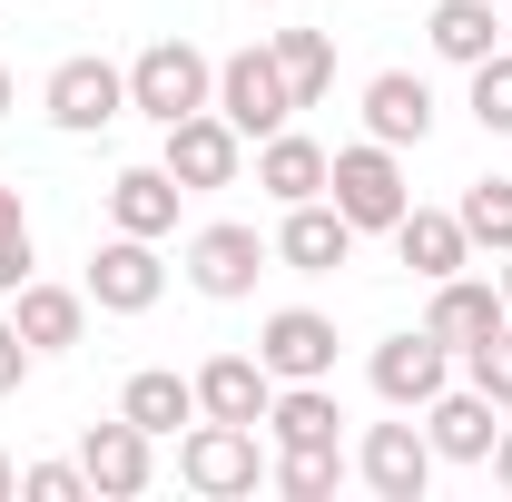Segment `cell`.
Returning <instances> with one entry per match:
<instances>
[{
    "label": "cell",
    "mask_w": 512,
    "mask_h": 502,
    "mask_svg": "<svg viewBox=\"0 0 512 502\" xmlns=\"http://www.w3.org/2000/svg\"><path fill=\"white\" fill-rule=\"evenodd\" d=\"M128 109H148V119H188V109H217V69H207V50H188V40H148L138 60H128Z\"/></svg>",
    "instance_id": "obj_1"
},
{
    "label": "cell",
    "mask_w": 512,
    "mask_h": 502,
    "mask_svg": "<svg viewBox=\"0 0 512 502\" xmlns=\"http://www.w3.org/2000/svg\"><path fill=\"white\" fill-rule=\"evenodd\" d=\"M325 188H335V207H345V227H355V237H365V227H384V237H394V217L414 207V197H404V168H394V148H384V138L335 148Z\"/></svg>",
    "instance_id": "obj_2"
},
{
    "label": "cell",
    "mask_w": 512,
    "mask_h": 502,
    "mask_svg": "<svg viewBox=\"0 0 512 502\" xmlns=\"http://www.w3.org/2000/svg\"><path fill=\"white\" fill-rule=\"evenodd\" d=\"M217 119L237 128V138H276V128L296 119V89H286L276 50H237V60H217Z\"/></svg>",
    "instance_id": "obj_3"
},
{
    "label": "cell",
    "mask_w": 512,
    "mask_h": 502,
    "mask_svg": "<svg viewBox=\"0 0 512 502\" xmlns=\"http://www.w3.org/2000/svg\"><path fill=\"white\" fill-rule=\"evenodd\" d=\"M178 473H188L197 493H256V483H266V453H256V424H217V414H207V424H197L188 443H178Z\"/></svg>",
    "instance_id": "obj_4"
},
{
    "label": "cell",
    "mask_w": 512,
    "mask_h": 502,
    "mask_svg": "<svg viewBox=\"0 0 512 502\" xmlns=\"http://www.w3.org/2000/svg\"><path fill=\"white\" fill-rule=\"evenodd\" d=\"M237 158H247V138L217 119V109H188V119H168V158H158V168H168L178 188H227Z\"/></svg>",
    "instance_id": "obj_5"
},
{
    "label": "cell",
    "mask_w": 512,
    "mask_h": 502,
    "mask_svg": "<svg viewBox=\"0 0 512 502\" xmlns=\"http://www.w3.org/2000/svg\"><path fill=\"white\" fill-rule=\"evenodd\" d=\"M158 286H168L158 237H109V247L89 256V306H109V315H148V306H158Z\"/></svg>",
    "instance_id": "obj_6"
},
{
    "label": "cell",
    "mask_w": 512,
    "mask_h": 502,
    "mask_svg": "<svg viewBox=\"0 0 512 502\" xmlns=\"http://www.w3.org/2000/svg\"><path fill=\"white\" fill-rule=\"evenodd\" d=\"M256 355H266L276 384H325V375H335V325H325L316 306H286V315H266Z\"/></svg>",
    "instance_id": "obj_7"
},
{
    "label": "cell",
    "mask_w": 512,
    "mask_h": 502,
    "mask_svg": "<svg viewBox=\"0 0 512 502\" xmlns=\"http://www.w3.org/2000/svg\"><path fill=\"white\" fill-rule=\"evenodd\" d=\"M444 365H453V345L424 325V335H384L375 345V394L404 414V404H434L444 394Z\"/></svg>",
    "instance_id": "obj_8"
},
{
    "label": "cell",
    "mask_w": 512,
    "mask_h": 502,
    "mask_svg": "<svg viewBox=\"0 0 512 502\" xmlns=\"http://www.w3.org/2000/svg\"><path fill=\"white\" fill-rule=\"evenodd\" d=\"M355 473H365L384 502H424V483H434V443L414 434V424H375V434L355 443Z\"/></svg>",
    "instance_id": "obj_9"
},
{
    "label": "cell",
    "mask_w": 512,
    "mask_h": 502,
    "mask_svg": "<svg viewBox=\"0 0 512 502\" xmlns=\"http://www.w3.org/2000/svg\"><path fill=\"white\" fill-rule=\"evenodd\" d=\"M128 109V69H109V60H60L50 69V119L60 128H109Z\"/></svg>",
    "instance_id": "obj_10"
},
{
    "label": "cell",
    "mask_w": 512,
    "mask_h": 502,
    "mask_svg": "<svg viewBox=\"0 0 512 502\" xmlns=\"http://www.w3.org/2000/svg\"><path fill=\"white\" fill-rule=\"evenodd\" d=\"M266 404H276L266 355H217V365H197V414H217V424H266Z\"/></svg>",
    "instance_id": "obj_11"
},
{
    "label": "cell",
    "mask_w": 512,
    "mask_h": 502,
    "mask_svg": "<svg viewBox=\"0 0 512 502\" xmlns=\"http://www.w3.org/2000/svg\"><path fill=\"white\" fill-rule=\"evenodd\" d=\"M276 256H286L296 276H335V266L355 256V227H345V207H325V197L286 207V227H276Z\"/></svg>",
    "instance_id": "obj_12"
},
{
    "label": "cell",
    "mask_w": 512,
    "mask_h": 502,
    "mask_svg": "<svg viewBox=\"0 0 512 502\" xmlns=\"http://www.w3.org/2000/svg\"><path fill=\"white\" fill-rule=\"evenodd\" d=\"M256 266H266V237L256 227H197V247H188V276H197V296H247L256 286Z\"/></svg>",
    "instance_id": "obj_13"
},
{
    "label": "cell",
    "mask_w": 512,
    "mask_h": 502,
    "mask_svg": "<svg viewBox=\"0 0 512 502\" xmlns=\"http://www.w3.org/2000/svg\"><path fill=\"white\" fill-rule=\"evenodd\" d=\"M148 443L158 434H138V424H89V434H79V473H89V493H148Z\"/></svg>",
    "instance_id": "obj_14"
},
{
    "label": "cell",
    "mask_w": 512,
    "mask_h": 502,
    "mask_svg": "<svg viewBox=\"0 0 512 502\" xmlns=\"http://www.w3.org/2000/svg\"><path fill=\"white\" fill-rule=\"evenodd\" d=\"M365 128H375L384 148H424V128H434V89H424L414 69H375V79H365Z\"/></svg>",
    "instance_id": "obj_15"
},
{
    "label": "cell",
    "mask_w": 512,
    "mask_h": 502,
    "mask_svg": "<svg viewBox=\"0 0 512 502\" xmlns=\"http://www.w3.org/2000/svg\"><path fill=\"white\" fill-rule=\"evenodd\" d=\"M266 434H276V453H345V414L325 384H286L266 404Z\"/></svg>",
    "instance_id": "obj_16"
},
{
    "label": "cell",
    "mask_w": 512,
    "mask_h": 502,
    "mask_svg": "<svg viewBox=\"0 0 512 502\" xmlns=\"http://www.w3.org/2000/svg\"><path fill=\"white\" fill-rule=\"evenodd\" d=\"M394 247H404V266H414L424 286H444V276H463L473 237H463V217H444V207H404V217H394Z\"/></svg>",
    "instance_id": "obj_17"
},
{
    "label": "cell",
    "mask_w": 512,
    "mask_h": 502,
    "mask_svg": "<svg viewBox=\"0 0 512 502\" xmlns=\"http://www.w3.org/2000/svg\"><path fill=\"white\" fill-rule=\"evenodd\" d=\"M493 434H503V424H493V394H483V384H473V394H434V404H424V443H434L444 463H483Z\"/></svg>",
    "instance_id": "obj_18"
},
{
    "label": "cell",
    "mask_w": 512,
    "mask_h": 502,
    "mask_svg": "<svg viewBox=\"0 0 512 502\" xmlns=\"http://www.w3.org/2000/svg\"><path fill=\"white\" fill-rule=\"evenodd\" d=\"M178 178H168V168H119V178H109V227H119V237H168V227H178Z\"/></svg>",
    "instance_id": "obj_19"
},
{
    "label": "cell",
    "mask_w": 512,
    "mask_h": 502,
    "mask_svg": "<svg viewBox=\"0 0 512 502\" xmlns=\"http://www.w3.org/2000/svg\"><path fill=\"white\" fill-rule=\"evenodd\" d=\"M325 168H335V158H325L316 138H296V128H276V138L256 148V188L276 197V207H306V197H325Z\"/></svg>",
    "instance_id": "obj_20"
},
{
    "label": "cell",
    "mask_w": 512,
    "mask_h": 502,
    "mask_svg": "<svg viewBox=\"0 0 512 502\" xmlns=\"http://www.w3.org/2000/svg\"><path fill=\"white\" fill-rule=\"evenodd\" d=\"M444 345H483V335H503L512 306H503V286H473V276H444L434 286V315H424Z\"/></svg>",
    "instance_id": "obj_21"
},
{
    "label": "cell",
    "mask_w": 512,
    "mask_h": 502,
    "mask_svg": "<svg viewBox=\"0 0 512 502\" xmlns=\"http://www.w3.org/2000/svg\"><path fill=\"white\" fill-rule=\"evenodd\" d=\"M10 325H20L30 355H60V345H79V325H89V296H69V286H20Z\"/></svg>",
    "instance_id": "obj_22"
},
{
    "label": "cell",
    "mask_w": 512,
    "mask_h": 502,
    "mask_svg": "<svg viewBox=\"0 0 512 502\" xmlns=\"http://www.w3.org/2000/svg\"><path fill=\"white\" fill-rule=\"evenodd\" d=\"M119 414L138 424V434H178V424L197 414V375H168V365H148V375H128Z\"/></svg>",
    "instance_id": "obj_23"
},
{
    "label": "cell",
    "mask_w": 512,
    "mask_h": 502,
    "mask_svg": "<svg viewBox=\"0 0 512 502\" xmlns=\"http://www.w3.org/2000/svg\"><path fill=\"white\" fill-rule=\"evenodd\" d=\"M424 30H434V50H444V60H463V69L503 50V10H493V0H444Z\"/></svg>",
    "instance_id": "obj_24"
},
{
    "label": "cell",
    "mask_w": 512,
    "mask_h": 502,
    "mask_svg": "<svg viewBox=\"0 0 512 502\" xmlns=\"http://www.w3.org/2000/svg\"><path fill=\"white\" fill-rule=\"evenodd\" d=\"M276 69H286L296 109H316L325 89H335V40L325 30H276Z\"/></svg>",
    "instance_id": "obj_25"
},
{
    "label": "cell",
    "mask_w": 512,
    "mask_h": 502,
    "mask_svg": "<svg viewBox=\"0 0 512 502\" xmlns=\"http://www.w3.org/2000/svg\"><path fill=\"white\" fill-rule=\"evenodd\" d=\"M453 217H463V237H473V247H493V256H503V247H512V178H473Z\"/></svg>",
    "instance_id": "obj_26"
},
{
    "label": "cell",
    "mask_w": 512,
    "mask_h": 502,
    "mask_svg": "<svg viewBox=\"0 0 512 502\" xmlns=\"http://www.w3.org/2000/svg\"><path fill=\"white\" fill-rule=\"evenodd\" d=\"M345 483V453H276V493L286 502H325Z\"/></svg>",
    "instance_id": "obj_27"
},
{
    "label": "cell",
    "mask_w": 512,
    "mask_h": 502,
    "mask_svg": "<svg viewBox=\"0 0 512 502\" xmlns=\"http://www.w3.org/2000/svg\"><path fill=\"white\" fill-rule=\"evenodd\" d=\"M473 119L493 128V138H512V50L473 60Z\"/></svg>",
    "instance_id": "obj_28"
},
{
    "label": "cell",
    "mask_w": 512,
    "mask_h": 502,
    "mask_svg": "<svg viewBox=\"0 0 512 502\" xmlns=\"http://www.w3.org/2000/svg\"><path fill=\"white\" fill-rule=\"evenodd\" d=\"M30 286V217H20V188H0V296Z\"/></svg>",
    "instance_id": "obj_29"
},
{
    "label": "cell",
    "mask_w": 512,
    "mask_h": 502,
    "mask_svg": "<svg viewBox=\"0 0 512 502\" xmlns=\"http://www.w3.org/2000/svg\"><path fill=\"white\" fill-rule=\"evenodd\" d=\"M463 365H473V384L493 394V414H512V325L483 335V345H463Z\"/></svg>",
    "instance_id": "obj_30"
},
{
    "label": "cell",
    "mask_w": 512,
    "mask_h": 502,
    "mask_svg": "<svg viewBox=\"0 0 512 502\" xmlns=\"http://www.w3.org/2000/svg\"><path fill=\"white\" fill-rule=\"evenodd\" d=\"M20 493H30V502H79V493H89V473H79V463H30Z\"/></svg>",
    "instance_id": "obj_31"
},
{
    "label": "cell",
    "mask_w": 512,
    "mask_h": 502,
    "mask_svg": "<svg viewBox=\"0 0 512 502\" xmlns=\"http://www.w3.org/2000/svg\"><path fill=\"white\" fill-rule=\"evenodd\" d=\"M20 375H30V345H20V325L0 315V394H20Z\"/></svg>",
    "instance_id": "obj_32"
},
{
    "label": "cell",
    "mask_w": 512,
    "mask_h": 502,
    "mask_svg": "<svg viewBox=\"0 0 512 502\" xmlns=\"http://www.w3.org/2000/svg\"><path fill=\"white\" fill-rule=\"evenodd\" d=\"M483 463H493V483H503V493H512V424H503V434H493V453H483Z\"/></svg>",
    "instance_id": "obj_33"
},
{
    "label": "cell",
    "mask_w": 512,
    "mask_h": 502,
    "mask_svg": "<svg viewBox=\"0 0 512 502\" xmlns=\"http://www.w3.org/2000/svg\"><path fill=\"white\" fill-rule=\"evenodd\" d=\"M10 493H20V473H10V463H0V502H10Z\"/></svg>",
    "instance_id": "obj_34"
},
{
    "label": "cell",
    "mask_w": 512,
    "mask_h": 502,
    "mask_svg": "<svg viewBox=\"0 0 512 502\" xmlns=\"http://www.w3.org/2000/svg\"><path fill=\"white\" fill-rule=\"evenodd\" d=\"M503 306H512V247H503Z\"/></svg>",
    "instance_id": "obj_35"
},
{
    "label": "cell",
    "mask_w": 512,
    "mask_h": 502,
    "mask_svg": "<svg viewBox=\"0 0 512 502\" xmlns=\"http://www.w3.org/2000/svg\"><path fill=\"white\" fill-rule=\"evenodd\" d=\"M0 119H10V69H0Z\"/></svg>",
    "instance_id": "obj_36"
},
{
    "label": "cell",
    "mask_w": 512,
    "mask_h": 502,
    "mask_svg": "<svg viewBox=\"0 0 512 502\" xmlns=\"http://www.w3.org/2000/svg\"><path fill=\"white\" fill-rule=\"evenodd\" d=\"M503 30H512V0H503Z\"/></svg>",
    "instance_id": "obj_37"
},
{
    "label": "cell",
    "mask_w": 512,
    "mask_h": 502,
    "mask_svg": "<svg viewBox=\"0 0 512 502\" xmlns=\"http://www.w3.org/2000/svg\"><path fill=\"white\" fill-rule=\"evenodd\" d=\"M493 10H503V0H493Z\"/></svg>",
    "instance_id": "obj_38"
}]
</instances>
